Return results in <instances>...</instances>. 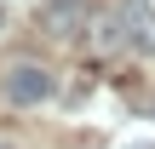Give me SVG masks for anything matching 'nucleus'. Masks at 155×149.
I'll use <instances>...</instances> for the list:
<instances>
[{"label":"nucleus","instance_id":"nucleus-3","mask_svg":"<svg viewBox=\"0 0 155 149\" xmlns=\"http://www.w3.org/2000/svg\"><path fill=\"white\" fill-rule=\"evenodd\" d=\"M40 17L52 34H75V29H86V0H46Z\"/></svg>","mask_w":155,"mask_h":149},{"label":"nucleus","instance_id":"nucleus-4","mask_svg":"<svg viewBox=\"0 0 155 149\" xmlns=\"http://www.w3.org/2000/svg\"><path fill=\"white\" fill-rule=\"evenodd\" d=\"M127 149H155V144H127Z\"/></svg>","mask_w":155,"mask_h":149},{"label":"nucleus","instance_id":"nucleus-2","mask_svg":"<svg viewBox=\"0 0 155 149\" xmlns=\"http://www.w3.org/2000/svg\"><path fill=\"white\" fill-rule=\"evenodd\" d=\"M121 29H127V46L132 52H155V6L150 0H121Z\"/></svg>","mask_w":155,"mask_h":149},{"label":"nucleus","instance_id":"nucleus-5","mask_svg":"<svg viewBox=\"0 0 155 149\" xmlns=\"http://www.w3.org/2000/svg\"><path fill=\"white\" fill-rule=\"evenodd\" d=\"M0 29H6V6H0Z\"/></svg>","mask_w":155,"mask_h":149},{"label":"nucleus","instance_id":"nucleus-1","mask_svg":"<svg viewBox=\"0 0 155 149\" xmlns=\"http://www.w3.org/2000/svg\"><path fill=\"white\" fill-rule=\"evenodd\" d=\"M52 92H58V80H52L46 63H12V75H6V98H12L17 109H35V103H46Z\"/></svg>","mask_w":155,"mask_h":149}]
</instances>
